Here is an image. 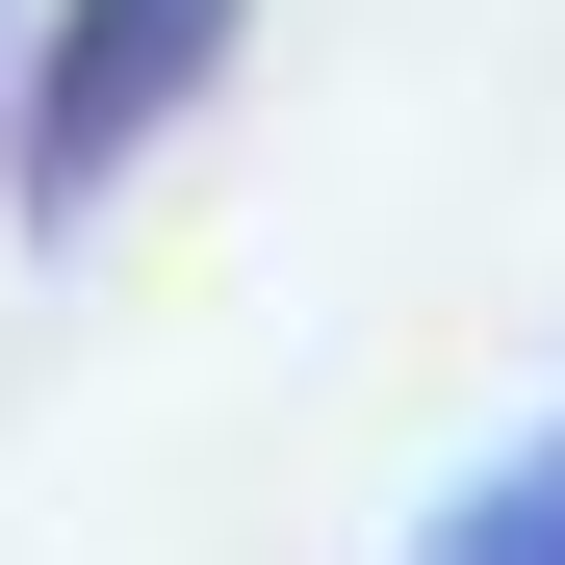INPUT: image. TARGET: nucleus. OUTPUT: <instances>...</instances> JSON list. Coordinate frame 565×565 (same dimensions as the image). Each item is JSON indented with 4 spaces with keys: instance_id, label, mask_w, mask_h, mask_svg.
<instances>
[{
    "instance_id": "f257e3e1",
    "label": "nucleus",
    "mask_w": 565,
    "mask_h": 565,
    "mask_svg": "<svg viewBox=\"0 0 565 565\" xmlns=\"http://www.w3.org/2000/svg\"><path fill=\"white\" fill-rule=\"evenodd\" d=\"M232 26H257V0H52V52L0 77V206H26V232L129 206V180H154V129L232 77Z\"/></svg>"
},
{
    "instance_id": "f03ea898",
    "label": "nucleus",
    "mask_w": 565,
    "mask_h": 565,
    "mask_svg": "<svg viewBox=\"0 0 565 565\" xmlns=\"http://www.w3.org/2000/svg\"><path fill=\"white\" fill-rule=\"evenodd\" d=\"M412 565H565V412H540V437H514V462H489V489H462Z\"/></svg>"
},
{
    "instance_id": "7ed1b4c3",
    "label": "nucleus",
    "mask_w": 565,
    "mask_h": 565,
    "mask_svg": "<svg viewBox=\"0 0 565 565\" xmlns=\"http://www.w3.org/2000/svg\"><path fill=\"white\" fill-rule=\"evenodd\" d=\"M0 77H26V52H0Z\"/></svg>"
}]
</instances>
